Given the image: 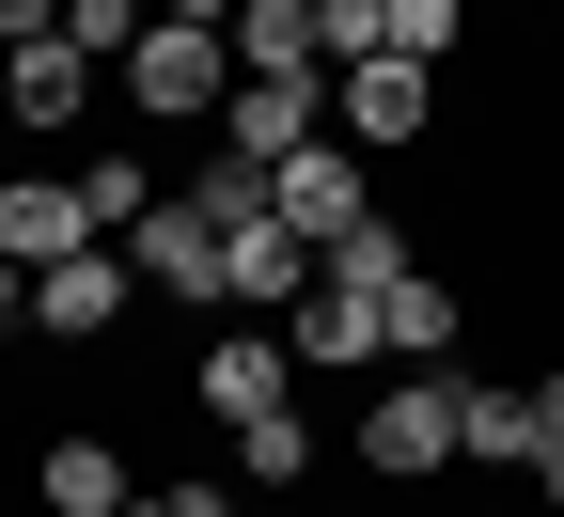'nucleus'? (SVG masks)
<instances>
[{
    "label": "nucleus",
    "mask_w": 564,
    "mask_h": 517,
    "mask_svg": "<svg viewBox=\"0 0 564 517\" xmlns=\"http://www.w3.org/2000/svg\"><path fill=\"white\" fill-rule=\"evenodd\" d=\"M95 79H110V63H79V32H17V47H0V126L63 141V126L95 110Z\"/></svg>",
    "instance_id": "obj_6"
},
{
    "label": "nucleus",
    "mask_w": 564,
    "mask_h": 517,
    "mask_svg": "<svg viewBox=\"0 0 564 517\" xmlns=\"http://www.w3.org/2000/svg\"><path fill=\"white\" fill-rule=\"evenodd\" d=\"M423 126H440V79H423V63H345L329 79V141H361V158H392Z\"/></svg>",
    "instance_id": "obj_9"
},
{
    "label": "nucleus",
    "mask_w": 564,
    "mask_h": 517,
    "mask_svg": "<svg viewBox=\"0 0 564 517\" xmlns=\"http://www.w3.org/2000/svg\"><path fill=\"white\" fill-rule=\"evenodd\" d=\"M63 32H79V63H126L141 32H158V0H63Z\"/></svg>",
    "instance_id": "obj_19"
},
{
    "label": "nucleus",
    "mask_w": 564,
    "mask_h": 517,
    "mask_svg": "<svg viewBox=\"0 0 564 517\" xmlns=\"http://www.w3.org/2000/svg\"><path fill=\"white\" fill-rule=\"evenodd\" d=\"M329 267H345V282H377V299H392V282H423V251H408V219H361V236H345Z\"/></svg>",
    "instance_id": "obj_20"
},
{
    "label": "nucleus",
    "mask_w": 564,
    "mask_h": 517,
    "mask_svg": "<svg viewBox=\"0 0 564 517\" xmlns=\"http://www.w3.org/2000/svg\"><path fill=\"white\" fill-rule=\"evenodd\" d=\"M455 455H470V377H455V360H423V377H392L361 408V471L377 486H440Z\"/></svg>",
    "instance_id": "obj_2"
},
{
    "label": "nucleus",
    "mask_w": 564,
    "mask_h": 517,
    "mask_svg": "<svg viewBox=\"0 0 564 517\" xmlns=\"http://www.w3.org/2000/svg\"><path fill=\"white\" fill-rule=\"evenodd\" d=\"M126 314H141L126 236H110V251H79V267H32V330H47V345H110Z\"/></svg>",
    "instance_id": "obj_7"
},
{
    "label": "nucleus",
    "mask_w": 564,
    "mask_h": 517,
    "mask_svg": "<svg viewBox=\"0 0 564 517\" xmlns=\"http://www.w3.org/2000/svg\"><path fill=\"white\" fill-rule=\"evenodd\" d=\"M533 439H549V455H564V360H549V377H533Z\"/></svg>",
    "instance_id": "obj_24"
},
{
    "label": "nucleus",
    "mask_w": 564,
    "mask_h": 517,
    "mask_svg": "<svg viewBox=\"0 0 564 517\" xmlns=\"http://www.w3.org/2000/svg\"><path fill=\"white\" fill-rule=\"evenodd\" d=\"M141 517H251V486H220V471H188V486H141Z\"/></svg>",
    "instance_id": "obj_22"
},
{
    "label": "nucleus",
    "mask_w": 564,
    "mask_h": 517,
    "mask_svg": "<svg viewBox=\"0 0 564 517\" xmlns=\"http://www.w3.org/2000/svg\"><path fill=\"white\" fill-rule=\"evenodd\" d=\"M236 486H251V502H282V486H314V423H299V408H267V423H236Z\"/></svg>",
    "instance_id": "obj_17"
},
{
    "label": "nucleus",
    "mask_w": 564,
    "mask_h": 517,
    "mask_svg": "<svg viewBox=\"0 0 564 517\" xmlns=\"http://www.w3.org/2000/svg\"><path fill=\"white\" fill-rule=\"evenodd\" d=\"M79 204H95V236H141V219H158L173 189H158V158H126V141H95V158H79Z\"/></svg>",
    "instance_id": "obj_15"
},
{
    "label": "nucleus",
    "mask_w": 564,
    "mask_h": 517,
    "mask_svg": "<svg viewBox=\"0 0 564 517\" xmlns=\"http://www.w3.org/2000/svg\"><path fill=\"white\" fill-rule=\"evenodd\" d=\"M188 408H204V423H267V408H299V345H282V330H204Z\"/></svg>",
    "instance_id": "obj_5"
},
{
    "label": "nucleus",
    "mask_w": 564,
    "mask_h": 517,
    "mask_svg": "<svg viewBox=\"0 0 564 517\" xmlns=\"http://www.w3.org/2000/svg\"><path fill=\"white\" fill-rule=\"evenodd\" d=\"M0 251H17V267H79V251H110L95 204H79V173H0Z\"/></svg>",
    "instance_id": "obj_11"
},
{
    "label": "nucleus",
    "mask_w": 564,
    "mask_h": 517,
    "mask_svg": "<svg viewBox=\"0 0 564 517\" xmlns=\"http://www.w3.org/2000/svg\"><path fill=\"white\" fill-rule=\"evenodd\" d=\"M533 517H564V455H533Z\"/></svg>",
    "instance_id": "obj_25"
},
{
    "label": "nucleus",
    "mask_w": 564,
    "mask_h": 517,
    "mask_svg": "<svg viewBox=\"0 0 564 517\" xmlns=\"http://www.w3.org/2000/svg\"><path fill=\"white\" fill-rule=\"evenodd\" d=\"M17 330H32V267L0 251V345H17Z\"/></svg>",
    "instance_id": "obj_23"
},
{
    "label": "nucleus",
    "mask_w": 564,
    "mask_h": 517,
    "mask_svg": "<svg viewBox=\"0 0 564 517\" xmlns=\"http://www.w3.org/2000/svg\"><path fill=\"white\" fill-rule=\"evenodd\" d=\"M126 267H141V299H173V314H220V219H204L188 189L126 236Z\"/></svg>",
    "instance_id": "obj_8"
},
{
    "label": "nucleus",
    "mask_w": 564,
    "mask_h": 517,
    "mask_svg": "<svg viewBox=\"0 0 564 517\" xmlns=\"http://www.w3.org/2000/svg\"><path fill=\"white\" fill-rule=\"evenodd\" d=\"M314 141H329V79H236V110H220V158L282 173V158H314Z\"/></svg>",
    "instance_id": "obj_10"
},
{
    "label": "nucleus",
    "mask_w": 564,
    "mask_h": 517,
    "mask_svg": "<svg viewBox=\"0 0 564 517\" xmlns=\"http://www.w3.org/2000/svg\"><path fill=\"white\" fill-rule=\"evenodd\" d=\"M470 17H486V0H377V63L455 79V63H470Z\"/></svg>",
    "instance_id": "obj_14"
},
{
    "label": "nucleus",
    "mask_w": 564,
    "mask_h": 517,
    "mask_svg": "<svg viewBox=\"0 0 564 517\" xmlns=\"http://www.w3.org/2000/svg\"><path fill=\"white\" fill-rule=\"evenodd\" d=\"M110 95L141 110V126H220L236 110V32H204V17H158L126 63H110Z\"/></svg>",
    "instance_id": "obj_1"
},
{
    "label": "nucleus",
    "mask_w": 564,
    "mask_h": 517,
    "mask_svg": "<svg viewBox=\"0 0 564 517\" xmlns=\"http://www.w3.org/2000/svg\"><path fill=\"white\" fill-rule=\"evenodd\" d=\"M188 204L220 219V236H251V219H267V173H251V158H204V173H188Z\"/></svg>",
    "instance_id": "obj_21"
},
{
    "label": "nucleus",
    "mask_w": 564,
    "mask_h": 517,
    "mask_svg": "<svg viewBox=\"0 0 564 517\" xmlns=\"http://www.w3.org/2000/svg\"><path fill=\"white\" fill-rule=\"evenodd\" d=\"M282 345H299V377H377V360H392V299L345 282V267H314L299 314H282Z\"/></svg>",
    "instance_id": "obj_4"
},
{
    "label": "nucleus",
    "mask_w": 564,
    "mask_h": 517,
    "mask_svg": "<svg viewBox=\"0 0 564 517\" xmlns=\"http://www.w3.org/2000/svg\"><path fill=\"white\" fill-rule=\"evenodd\" d=\"M236 79H329V0H236Z\"/></svg>",
    "instance_id": "obj_13"
},
{
    "label": "nucleus",
    "mask_w": 564,
    "mask_h": 517,
    "mask_svg": "<svg viewBox=\"0 0 564 517\" xmlns=\"http://www.w3.org/2000/svg\"><path fill=\"white\" fill-rule=\"evenodd\" d=\"M32 502L47 517H141V471H126V439H47V455H32Z\"/></svg>",
    "instance_id": "obj_12"
},
{
    "label": "nucleus",
    "mask_w": 564,
    "mask_h": 517,
    "mask_svg": "<svg viewBox=\"0 0 564 517\" xmlns=\"http://www.w3.org/2000/svg\"><path fill=\"white\" fill-rule=\"evenodd\" d=\"M533 392H470V471H533Z\"/></svg>",
    "instance_id": "obj_18"
},
{
    "label": "nucleus",
    "mask_w": 564,
    "mask_h": 517,
    "mask_svg": "<svg viewBox=\"0 0 564 517\" xmlns=\"http://www.w3.org/2000/svg\"><path fill=\"white\" fill-rule=\"evenodd\" d=\"M158 17H204V32H236V0H158Z\"/></svg>",
    "instance_id": "obj_26"
},
{
    "label": "nucleus",
    "mask_w": 564,
    "mask_h": 517,
    "mask_svg": "<svg viewBox=\"0 0 564 517\" xmlns=\"http://www.w3.org/2000/svg\"><path fill=\"white\" fill-rule=\"evenodd\" d=\"M267 219H282V236H299V251L329 267V251L377 219V173H361V141H314V158H282V173H267Z\"/></svg>",
    "instance_id": "obj_3"
},
{
    "label": "nucleus",
    "mask_w": 564,
    "mask_h": 517,
    "mask_svg": "<svg viewBox=\"0 0 564 517\" xmlns=\"http://www.w3.org/2000/svg\"><path fill=\"white\" fill-rule=\"evenodd\" d=\"M455 330H470V314H455V282H440V267H423V282H392V377L455 360Z\"/></svg>",
    "instance_id": "obj_16"
}]
</instances>
